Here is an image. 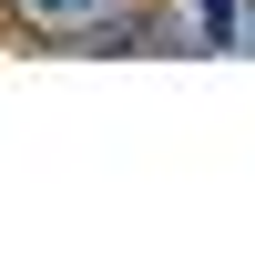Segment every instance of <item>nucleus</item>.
Wrapping results in <instances>:
<instances>
[{
	"instance_id": "nucleus-1",
	"label": "nucleus",
	"mask_w": 255,
	"mask_h": 255,
	"mask_svg": "<svg viewBox=\"0 0 255 255\" xmlns=\"http://www.w3.org/2000/svg\"><path fill=\"white\" fill-rule=\"evenodd\" d=\"M102 10H113V0H10V20H20L31 41H82Z\"/></svg>"
},
{
	"instance_id": "nucleus-2",
	"label": "nucleus",
	"mask_w": 255,
	"mask_h": 255,
	"mask_svg": "<svg viewBox=\"0 0 255 255\" xmlns=\"http://www.w3.org/2000/svg\"><path fill=\"white\" fill-rule=\"evenodd\" d=\"M204 10V41H215V51H235V0H194Z\"/></svg>"
}]
</instances>
